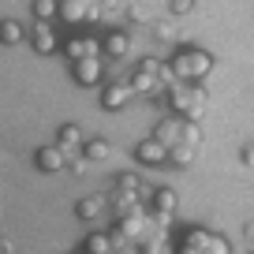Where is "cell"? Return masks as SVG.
Returning a JSON list of instances; mask_svg holds the SVG:
<instances>
[{
	"label": "cell",
	"instance_id": "6da1fadb",
	"mask_svg": "<svg viewBox=\"0 0 254 254\" xmlns=\"http://www.w3.org/2000/svg\"><path fill=\"white\" fill-rule=\"evenodd\" d=\"M168 71L176 75L180 82H202L209 71H213V56L206 53V49H194V45H183L180 53L172 56V64H168Z\"/></svg>",
	"mask_w": 254,
	"mask_h": 254
},
{
	"label": "cell",
	"instance_id": "7a4b0ae2",
	"mask_svg": "<svg viewBox=\"0 0 254 254\" xmlns=\"http://www.w3.org/2000/svg\"><path fill=\"white\" fill-rule=\"evenodd\" d=\"M168 105H172V112H176V120H194L206 112V90H198V86H172L168 90Z\"/></svg>",
	"mask_w": 254,
	"mask_h": 254
},
{
	"label": "cell",
	"instance_id": "3957f363",
	"mask_svg": "<svg viewBox=\"0 0 254 254\" xmlns=\"http://www.w3.org/2000/svg\"><path fill=\"white\" fill-rule=\"evenodd\" d=\"M176 254H232L228 239L217 236V232H206V228H190L187 236L180 239Z\"/></svg>",
	"mask_w": 254,
	"mask_h": 254
},
{
	"label": "cell",
	"instance_id": "277c9868",
	"mask_svg": "<svg viewBox=\"0 0 254 254\" xmlns=\"http://www.w3.org/2000/svg\"><path fill=\"white\" fill-rule=\"evenodd\" d=\"M34 165H38V172L53 176V172H64L67 157H64L60 146H41V150H34Z\"/></svg>",
	"mask_w": 254,
	"mask_h": 254
},
{
	"label": "cell",
	"instance_id": "5b68a950",
	"mask_svg": "<svg viewBox=\"0 0 254 254\" xmlns=\"http://www.w3.org/2000/svg\"><path fill=\"white\" fill-rule=\"evenodd\" d=\"M135 161H138V165L161 168V165H168V150L157 142V138H142V142L135 146Z\"/></svg>",
	"mask_w": 254,
	"mask_h": 254
},
{
	"label": "cell",
	"instance_id": "8992f818",
	"mask_svg": "<svg viewBox=\"0 0 254 254\" xmlns=\"http://www.w3.org/2000/svg\"><path fill=\"white\" fill-rule=\"evenodd\" d=\"M71 75H75V82H79V86H97L105 71H101V60H97V56H90V60H75Z\"/></svg>",
	"mask_w": 254,
	"mask_h": 254
},
{
	"label": "cell",
	"instance_id": "52a82bcc",
	"mask_svg": "<svg viewBox=\"0 0 254 254\" xmlns=\"http://www.w3.org/2000/svg\"><path fill=\"white\" fill-rule=\"evenodd\" d=\"M150 138H157V142L165 146V150H172V146L183 138V120H176V116L161 120V124L153 127V135H150Z\"/></svg>",
	"mask_w": 254,
	"mask_h": 254
},
{
	"label": "cell",
	"instance_id": "ba28073f",
	"mask_svg": "<svg viewBox=\"0 0 254 254\" xmlns=\"http://www.w3.org/2000/svg\"><path fill=\"white\" fill-rule=\"evenodd\" d=\"M131 97H135L131 82H109V86H105V94H101V105L112 112V109H124V105L131 101Z\"/></svg>",
	"mask_w": 254,
	"mask_h": 254
},
{
	"label": "cell",
	"instance_id": "9c48e42d",
	"mask_svg": "<svg viewBox=\"0 0 254 254\" xmlns=\"http://www.w3.org/2000/svg\"><path fill=\"white\" fill-rule=\"evenodd\" d=\"M56 138H60V150H64V157H67V161H71L75 150L82 146V131H79L75 124H64L60 131H56Z\"/></svg>",
	"mask_w": 254,
	"mask_h": 254
},
{
	"label": "cell",
	"instance_id": "30bf717a",
	"mask_svg": "<svg viewBox=\"0 0 254 254\" xmlns=\"http://www.w3.org/2000/svg\"><path fill=\"white\" fill-rule=\"evenodd\" d=\"M30 41H34V49H38L41 56H49V53L56 49V34H53V26H49V23H38V26H34Z\"/></svg>",
	"mask_w": 254,
	"mask_h": 254
},
{
	"label": "cell",
	"instance_id": "8fae6325",
	"mask_svg": "<svg viewBox=\"0 0 254 254\" xmlns=\"http://www.w3.org/2000/svg\"><path fill=\"white\" fill-rule=\"evenodd\" d=\"M105 53H109L112 60H124V56L131 53V38H127L124 30H112L109 38H105Z\"/></svg>",
	"mask_w": 254,
	"mask_h": 254
},
{
	"label": "cell",
	"instance_id": "7c38bea8",
	"mask_svg": "<svg viewBox=\"0 0 254 254\" xmlns=\"http://www.w3.org/2000/svg\"><path fill=\"white\" fill-rule=\"evenodd\" d=\"M105 206H109V194H94V198H79L75 213H79V221H94Z\"/></svg>",
	"mask_w": 254,
	"mask_h": 254
},
{
	"label": "cell",
	"instance_id": "4fadbf2b",
	"mask_svg": "<svg viewBox=\"0 0 254 254\" xmlns=\"http://www.w3.org/2000/svg\"><path fill=\"white\" fill-rule=\"evenodd\" d=\"M26 30L23 23H15V19H0V45H23Z\"/></svg>",
	"mask_w": 254,
	"mask_h": 254
},
{
	"label": "cell",
	"instance_id": "5bb4252c",
	"mask_svg": "<svg viewBox=\"0 0 254 254\" xmlns=\"http://www.w3.org/2000/svg\"><path fill=\"white\" fill-rule=\"evenodd\" d=\"M82 153H86V161H109L112 146H109V138H86V142H82Z\"/></svg>",
	"mask_w": 254,
	"mask_h": 254
},
{
	"label": "cell",
	"instance_id": "9a60e30c",
	"mask_svg": "<svg viewBox=\"0 0 254 254\" xmlns=\"http://www.w3.org/2000/svg\"><path fill=\"white\" fill-rule=\"evenodd\" d=\"M30 11L38 23H53L60 15V0H30Z\"/></svg>",
	"mask_w": 254,
	"mask_h": 254
},
{
	"label": "cell",
	"instance_id": "2e32d148",
	"mask_svg": "<svg viewBox=\"0 0 254 254\" xmlns=\"http://www.w3.org/2000/svg\"><path fill=\"white\" fill-rule=\"evenodd\" d=\"M109 251H112V239L105 232H90L82 239V254H109Z\"/></svg>",
	"mask_w": 254,
	"mask_h": 254
},
{
	"label": "cell",
	"instance_id": "e0dca14e",
	"mask_svg": "<svg viewBox=\"0 0 254 254\" xmlns=\"http://www.w3.org/2000/svg\"><path fill=\"white\" fill-rule=\"evenodd\" d=\"M198 157V150H194V146H187V142H176L172 150H168V165H190V161Z\"/></svg>",
	"mask_w": 254,
	"mask_h": 254
},
{
	"label": "cell",
	"instance_id": "ac0fdd59",
	"mask_svg": "<svg viewBox=\"0 0 254 254\" xmlns=\"http://www.w3.org/2000/svg\"><path fill=\"white\" fill-rule=\"evenodd\" d=\"M165 251V232H146L142 239H138V254H161Z\"/></svg>",
	"mask_w": 254,
	"mask_h": 254
},
{
	"label": "cell",
	"instance_id": "d6986e66",
	"mask_svg": "<svg viewBox=\"0 0 254 254\" xmlns=\"http://www.w3.org/2000/svg\"><path fill=\"white\" fill-rule=\"evenodd\" d=\"M94 8H97V19H116L127 4L124 0H94Z\"/></svg>",
	"mask_w": 254,
	"mask_h": 254
},
{
	"label": "cell",
	"instance_id": "ffe728a7",
	"mask_svg": "<svg viewBox=\"0 0 254 254\" xmlns=\"http://www.w3.org/2000/svg\"><path fill=\"white\" fill-rule=\"evenodd\" d=\"M180 142H187V146H194V150H198V146H202V131H198V124L183 120V138H180Z\"/></svg>",
	"mask_w": 254,
	"mask_h": 254
},
{
	"label": "cell",
	"instance_id": "44dd1931",
	"mask_svg": "<svg viewBox=\"0 0 254 254\" xmlns=\"http://www.w3.org/2000/svg\"><path fill=\"white\" fill-rule=\"evenodd\" d=\"M153 34H157L161 41H176V26L168 23V19H157V23H153Z\"/></svg>",
	"mask_w": 254,
	"mask_h": 254
},
{
	"label": "cell",
	"instance_id": "7402d4cb",
	"mask_svg": "<svg viewBox=\"0 0 254 254\" xmlns=\"http://www.w3.org/2000/svg\"><path fill=\"white\" fill-rule=\"evenodd\" d=\"M168 8H172V15H190V11H194V0H172Z\"/></svg>",
	"mask_w": 254,
	"mask_h": 254
},
{
	"label": "cell",
	"instance_id": "603a6c76",
	"mask_svg": "<svg viewBox=\"0 0 254 254\" xmlns=\"http://www.w3.org/2000/svg\"><path fill=\"white\" fill-rule=\"evenodd\" d=\"M127 8H131V19H135V23H150V11H146L142 4H135V0H131Z\"/></svg>",
	"mask_w": 254,
	"mask_h": 254
},
{
	"label": "cell",
	"instance_id": "cb8c5ba5",
	"mask_svg": "<svg viewBox=\"0 0 254 254\" xmlns=\"http://www.w3.org/2000/svg\"><path fill=\"white\" fill-rule=\"evenodd\" d=\"M243 165H251V168H254V142H247V146H243Z\"/></svg>",
	"mask_w": 254,
	"mask_h": 254
},
{
	"label": "cell",
	"instance_id": "d4e9b609",
	"mask_svg": "<svg viewBox=\"0 0 254 254\" xmlns=\"http://www.w3.org/2000/svg\"><path fill=\"white\" fill-rule=\"evenodd\" d=\"M64 4H75V8H94V0H64Z\"/></svg>",
	"mask_w": 254,
	"mask_h": 254
},
{
	"label": "cell",
	"instance_id": "484cf974",
	"mask_svg": "<svg viewBox=\"0 0 254 254\" xmlns=\"http://www.w3.org/2000/svg\"><path fill=\"white\" fill-rule=\"evenodd\" d=\"M0 254H11V243H8V239H0Z\"/></svg>",
	"mask_w": 254,
	"mask_h": 254
},
{
	"label": "cell",
	"instance_id": "4316f807",
	"mask_svg": "<svg viewBox=\"0 0 254 254\" xmlns=\"http://www.w3.org/2000/svg\"><path fill=\"white\" fill-rule=\"evenodd\" d=\"M247 239H254V221H251V224H247Z\"/></svg>",
	"mask_w": 254,
	"mask_h": 254
},
{
	"label": "cell",
	"instance_id": "83f0119b",
	"mask_svg": "<svg viewBox=\"0 0 254 254\" xmlns=\"http://www.w3.org/2000/svg\"><path fill=\"white\" fill-rule=\"evenodd\" d=\"M124 4H131V0H124Z\"/></svg>",
	"mask_w": 254,
	"mask_h": 254
},
{
	"label": "cell",
	"instance_id": "f1b7e54d",
	"mask_svg": "<svg viewBox=\"0 0 254 254\" xmlns=\"http://www.w3.org/2000/svg\"><path fill=\"white\" fill-rule=\"evenodd\" d=\"M251 254H254V251H251Z\"/></svg>",
	"mask_w": 254,
	"mask_h": 254
}]
</instances>
